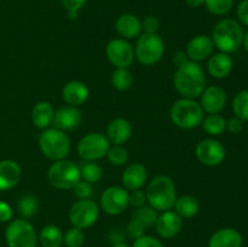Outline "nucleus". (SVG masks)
<instances>
[{
  "label": "nucleus",
  "mask_w": 248,
  "mask_h": 247,
  "mask_svg": "<svg viewBox=\"0 0 248 247\" xmlns=\"http://www.w3.org/2000/svg\"><path fill=\"white\" fill-rule=\"evenodd\" d=\"M173 85L177 92L184 98H196L201 96L206 89V75L198 62L189 61L182 67L177 68L173 77Z\"/></svg>",
  "instance_id": "nucleus-1"
},
{
  "label": "nucleus",
  "mask_w": 248,
  "mask_h": 247,
  "mask_svg": "<svg viewBox=\"0 0 248 247\" xmlns=\"http://www.w3.org/2000/svg\"><path fill=\"white\" fill-rule=\"evenodd\" d=\"M147 202L156 211L172 210L177 199L176 185L169 176H156L147 188Z\"/></svg>",
  "instance_id": "nucleus-2"
},
{
  "label": "nucleus",
  "mask_w": 248,
  "mask_h": 247,
  "mask_svg": "<svg viewBox=\"0 0 248 247\" xmlns=\"http://www.w3.org/2000/svg\"><path fill=\"white\" fill-rule=\"evenodd\" d=\"M212 41L217 48L224 53L239 50L244 41V31L237 21L224 18L218 22L212 31Z\"/></svg>",
  "instance_id": "nucleus-3"
},
{
  "label": "nucleus",
  "mask_w": 248,
  "mask_h": 247,
  "mask_svg": "<svg viewBox=\"0 0 248 247\" xmlns=\"http://www.w3.org/2000/svg\"><path fill=\"white\" fill-rule=\"evenodd\" d=\"M174 125L183 130H191L202 124L205 111L200 103L191 98H181L172 106L170 111Z\"/></svg>",
  "instance_id": "nucleus-4"
},
{
  "label": "nucleus",
  "mask_w": 248,
  "mask_h": 247,
  "mask_svg": "<svg viewBox=\"0 0 248 247\" xmlns=\"http://www.w3.org/2000/svg\"><path fill=\"white\" fill-rule=\"evenodd\" d=\"M39 147L44 156L52 161L65 159L70 152V139L68 135L57 128H45L39 137Z\"/></svg>",
  "instance_id": "nucleus-5"
},
{
  "label": "nucleus",
  "mask_w": 248,
  "mask_h": 247,
  "mask_svg": "<svg viewBox=\"0 0 248 247\" xmlns=\"http://www.w3.org/2000/svg\"><path fill=\"white\" fill-rule=\"evenodd\" d=\"M47 179L50 184L61 190H69L77 185L81 179L80 169L70 160H58L50 166L47 171Z\"/></svg>",
  "instance_id": "nucleus-6"
},
{
  "label": "nucleus",
  "mask_w": 248,
  "mask_h": 247,
  "mask_svg": "<svg viewBox=\"0 0 248 247\" xmlns=\"http://www.w3.org/2000/svg\"><path fill=\"white\" fill-rule=\"evenodd\" d=\"M165 53V43L157 33H143L135 47V57L143 65H154Z\"/></svg>",
  "instance_id": "nucleus-7"
},
{
  "label": "nucleus",
  "mask_w": 248,
  "mask_h": 247,
  "mask_svg": "<svg viewBox=\"0 0 248 247\" xmlns=\"http://www.w3.org/2000/svg\"><path fill=\"white\" fill-rule=\"evenodd\" d=\"M5 240L9 247H35L38 236L28 219L18 218L10 220L5 230Z\"/></svg>",
  "instance_id": "nucleus-8"
},
{
  "label": "nucleus",
  "mask_w": 248,
  "mask_h": 247,
  "mask_svg": "<svg viewBox=\"0 0 248 247\" xmlns=\"http://www.w3.org/2000/svg\"><path fill=\"white\" fill-rule=\"evenodd\" d=\"M110 142L101 132H90L78 143V153L86 161H96L107 156Z\"/></svg>",
  "instance_id": "nucleus-9"
},
{
  "label": "nucleus",
  "mask_w": 248,
  "mask_h": 247,
  "mask_svg": "<svg viewBox=\"0 0 248 247\" xmlns=\"http://www.w3.org/2000/svg\"><path fill=\"white\" fill-rule=\"evenodd\" d=\"M69 220L73 227L79 229H87L97 222L99 216V208L91 199L79 200L72 205L69 210Z\"/></svg>",
  "instance_id": "nucleus-10"
},
{
  "label": "nucleus",
  "mask_w": 248,
  "mask_h": 247,
  "mask_svg": "<svg viewBox=\"0 0 248 247\" xmlns=\"http://www.w3.org/2000/svg\"><path fill=\"white\" fill-rule=\"evenodd\" d=\"M128 206V191L119 185L107 188L101 195V207L107 215H121Z\"/></svg>",
  "instance_id": "nucleus-11"
},
{
  "label": "nucleus",
  "mask_w": 248,
  "mask_h": 247,
  "mask_svg": "<svg viewBox=\"0 0 248 247\" xmlns=\"http://www.w3.org/2000/svg\"><path fill=\"white\" fill-rule=\"evenodd\" d=\"M109 62L116 68H128L135 60V50L125 39H113L106 47Z\"/></svg>",
  "instance_id": "nucleus-12"
},
{
  "label": "nucleus",
  "mask_w": 248,
  "mask_h": 247,
  "mask_svg": "<svg viewBox=\"0 0 248 247\" xmlns=\"http://www.w3.org/2000/svg\"><path fill=\"white\" fill-rule=\"evenodd\" d=\"M196 157L205 166H218L225 157V149L222 143L216 139H203L196 145Z\"/></svg>",
  "instance_id": "nucleus-13"
},
{
  "label": "nucleus",
  "mask_w": 248,
  "mask_h": 247,
  "mask_svg": "<svg viewBox=\"0 0 248 247\" xmlns=\"http://www.w3.org/2000/svg\"><path fill=\"white\" fill-rule=\"evenodd\" d=\"M82 121L81 111L78 109V107H62L55 111L53 116V127L57 130L67 132V131H73L79 127Z\"/></svg>",
  "instance_id": "nucleus-14"
},
{
  "label": "nucleus",
  "mask_w": 248,
  "mask_h": 247,
  "mask_svg": "<svg viewBox=\"0 0 248 247\" xmlns=\"http://www.w3.org/2000/svg\"><path fill=\"white\" fill-rule=\"evenodd\" d=\"M213 48H215V44H213L212 38L205 35V34H201V35H196L191 40H189L186 53L189 60L199 63L210 58L213 52Z\"/></svg>",
  "instance_id": "nucleus-15"
},
{
  "label": "nucleus",
  "mask_w": 248,
  "mask_h": 247,
  "mask_svg": "<svg viewBox=\"0 0 248 247\" xmlns=\"http://www.w3.org/2000/svg\"><path fill=\"white\" fill-rule=\"evenodd\" d=\"M182 227H183L182 217L171 210L164 211L161 215H159L155 223L157 234L164 239H172L177 236L181 232Z\"/></svg>",
  "instance_id": "nucleus-16"
},
{
  "label": "nucleus",
  "mask_w": 248,
  "mask_h": 247,
  "mask_svg": "<svg viewBox=\"0 0 248 247\" xmlns=\"http://www.w3.org/2000/svg\"><path fill=\"white\" fill-rule=\"evenodd\" d=\"M201 107L208 114H218L227 104V93L219 86H208L201 93Z\"/></svg>",
  "instance_id": "nucleus-17"
},
{
  "label": "nucleus",
  "mask_w": 248,
  "mask_h": 247,
  "mask_svg": "<svg viewBox=\"0 0 248 247\" xmlns=\"http://www.w3.org/2000/svg\"><path fill=\"white\" fill-rule=\"evenodd\" d=\"M22 171L19 165L14 160L0 161V191L14 189L19 183Z\"/></svg>",
  "instance_id": "nucleus-18"
},
{
  "label": "nucleus",
  "mask_w": 248,
  "mask_h": 247,
  "mask_svg": "<svg viewBox=\"0 0 248 247\" xmlns=\"http://www.w3.org/2000/svg\"><path fill=\"white\" fill-rule=\"evenodd\" d=\"M132 135V126L127 119L115 118L107 127V138L114 145H123Z\"/></svg>",
  "instance_id": "nucleus-19"
},
{
  "label": "nucleus",
  "mask_w": 248,
  "mask_h": 247,
  "mask_svg": "<svg viewBox=\"0 0 248 247\" xmlns=\"http://www.w3.org/2000/svg\"><path fill=\"white\" fill-rule=\"evenodd\" d=\"M148 179V172L145 166L140 162L128 165L123 173V184L126 190H137L145 184Z\"/></svg>",
  "instance_id": "nucleus-20"
},
{
  "label": "nucleus",
  "mask_w": 248,
  "mask_h": 247,
  "mask_svg": "<svg viewBox=\"0 0 248 247\" xmlns=\"http://www.w3.org/2000/svg\"><path fill=\"white\" fill-rule=\"evenodd\" d=\"M62 96L68 106L79 107L84 104L89 98V89L82 81L73 80L64 85Z\"/></svg>",
  "instance_id": "nucleus-21"
},
{
  "label": "nucleus",
  "mask_w": 248,
  "mask_h": 247,
  "mask_svg": "<svg viewBox=\"0 0 248 247\" xmlns=\"http://www.w3.org/2000/svg\"><path fill=\"white\" fill-rule=\"evenodd\" d=\"M242 235L232 228L217 230L208 241V247H242Z\"/></svg>",
  "instance_id": "nucleus-22"
},
{
  "label": "nucleus",
  "mask_w": 248,
  "mask_h": 247,
  "mask_svg": "<svg viewBox=\"0 0 248 247\" xmlns=\"http://www.w3.org/2000/svg\"><path fill=\"white\" fill-rule=\"evenodd\" d=\"M115 28L124 39H133L142 33V22L135 15L124 14L116 19Z\"/></svg>",
  "instance_id": "nucleus-23"
},
{
  "label": "nucleus",
  "mask_w": 248,
  "mask_h": 247,
  "mask_svg": "<svg viewBox=\"0 0 248 247\" xmlns=\"http://www.w3.org/2000/svg\"><path fill=\"white\" fill-rule=\"evenodd\" d=\"M207 70L211 77L216 79H224L232 70V57L224 52L211 56L207 63Z\"/></svg>",
  "instance_id": "nucleus-24"
},
{
  "label": "nucleus",
  "mask_w": 248,
  "mask_h": 247,
  "mask_svg": "<svg viewBox=\"0 0 248 247\" xmlns=\"http://www.w3.org/2000/svg\"><path fill=\"white\" fill-rule=\"evenodd\" d=\"M53 116H55V109L51 103L45 101L38 102L31 110V121L34 126L41 130H45L52 124Z\"/></svg>",
  "instance_id": "nucleus-25"
},
{
  "label": "nucleus",
  "mask_w": 248,
  "mask_h": 247,
  "mask_svg": "<svg viewBox=\"0 0 248 247\" xmlns=\"http://www.w3.org/2000/svg\"><path fill=\"white\" fill-rule=\"evenodd\" d=\"M173 207L174 212L181 216L182 218H193L199 213L200 203L194 196L183 195L176 199Z\"/></svg>",
  "instance_id": "nucleus-26"
},
{
  "label": "nucleus",
  "mask_w": 248,
  "mask_h": 247,
  "mask_svg": "<svg viewBox=\"0 0 248 247\" xmlns=\"http://www.w3.org/2000/svg\"><path fill=\"white\" fill-rule=\"evenodd\" d=\"M39 240L43 247H61L63 244V232L56 225H46L41 229Z\"/></svg>",
  "instance_id": "nucleus-27"
},
{
  "label": "nucleus",
  "mask_w": 248,
  "mask_h": 247,
  "mask_svg": "<svg viewBox=\"0 0 248 247\" xmlns=\"http://www.w3.org/2000/svg\"><path fill=\"white\" fill-rule=\"evenodd\" d=\"M157 217H159V213L155 208H153L152 206H142V207H138L133 211L131 218L135 220H137L138 223L143 225L145 229L148 228L154 227L155 223H156Z\"/></svg>",
  "instance_id": "nucleus-28"
},
{
  "label": "nucleus",
  "mask_w": 248,
  "mask_h": 247,
  "mask_svg": "<svg viewBox=\"0 0 248 247\" xmlns=\"http://www.w3.org/2000/svg\"><path fill=\"white\" fill-rule=\"evenodd\" d=\"M17 208H18L19 215L24 219L33 218L39 212L38 198L35 195H33V194H26V195H23L18 200Z\"/></svg>",
  "instance_id": "nucleus-29"
},
{
  "label": "nucleus",
  "mask_w": 248,
  "mask_h": 247,
  "mask_svg": "<svg viewBox=\"0 0 248 247\" xmlns=\"http://www.w3.org/2000/svg\"><path fill=\"white\" fill-rule=\"evenodd\" d=\"M202 127L208 135L219 136L227 130V120L219 114H210L207 118H203Z\"/></svg>",
  "instance_id": "nucleus-30"
},
{
  "label": "nucleus",
  "mask_w": 248,
  "mask_h": 247,
  "mask_svg": "<svg viewBox=\"0 0 248 247\" xmlns=\"http://www.w3.org/2000/svg\"><path fill=\"white\" fill-rule=\"evenodd\" d=\"M111 84L118 91H126L133 84V75L128 68H116L111 74Z\"/></svg>",
  "instance_id": "nucleus-31"
},
{
  "label": "nucleus",
  "mask_w": 248,
  "mask_h": 247,
  "mask_svg": "<svg viewBox=\"0 0 248 247\" xmlns=\"http://www.w3.org/2000/svg\"><path fill=\"white\" fill-rule=\"evenodd\" d=\"M232 110L236 118L248 121V90H242L232 99Z\"/></svg>",
  "instance_id": "nucleus-32"
},
{
  "label": "nucleus",
  "mask_w": 248,
  "mask_h": 247,
  "mask_svg": "<svg viewBox=\"0 0 248 247\" xmlns=\"http://www.w3.org/2000/svg\"><path fill=\"white\" fill-rule=\"evenodd\" d=\"M80 176L87 183L94 184L101 181L102 169L94 161H87L80 167Z\"/></svg>",
  "instance_id": "nucleus-33"
},
{
  "label": "nucleus",
  "mask_w": 248,
  "mask_h": 247,
  "mask_svg": "<svg viewBox=\"0 0 248 247\" xmlns=\"http://www.w3.org/2000/svg\"><path fill=\"white\" fill-rule=\"evenodd\" d=\"M107 157L114 166H123L128 161V152L123 145H113L109 148Z\"/></svg>",
  "instance_id": "nucleus-34"
},
{
  "label": "nucleus",
  "mask_w": 248,
  "mask_h": 247,
  "mask_svg": "<svg viewBox=\"0 0 248 247\" xmlns=\"http://www.w3.org/2000/svg\"><path fill=\"white\" fill-rule=\"evenodd\" d=\"M205 5L211 14L223 16L232 9L234 0H205Z\"/></svg>",
  "instance_id": "nucleus-35"
},
{
  "label": "nucleus",
  "mask_w": 248,
  "mask_h": 247,
  "mask_svg": "<svg viewBox=\"0 0 248 247\" xmlns=\"http://www.w3.org/2000/svg\"><path fill=\"white\" fill-rule=\"evenodd\" d=\"M63 242L67 247H81L85 242L84 232L79 228H70L63 234Z\"/></svg>",
  "instance_id": "nucleus-36"
},
{
  "label": "nucleus",
  "mask_w": 248,
  "mask_h": 247,
  "mask_svg": "<svg viewBox=\"0 0 248 247\" xmlns=\"http://www.w3.org/2000/svg\"><path fill=\"white\" fill-rule=\"evenodd\" d=\"M74 190L75 196H77L79 200H86L90 199V196L92 195V185L87 182H85L84 179H80L77 183V185L73 188Z\"/></svg>",
  "instance_id": "nucleus-37"
},
{
  "label": "nucleus",
  "mask_w": 248,
  "mask_h": 247,
  "mask_svg": "<svg viewBox=\"0 0 248 247\" xmlns=\"http://www.w3.org/2000/svg\"><path fill=\"white\" fill-rule=\"evenodd\" d=\"M132 247H164L162 242L159 239L149 235H143L135 240Z\"/></svg>",
  "instance_id": "nucleus-38"
},
{
  "label": "nucleus",
  "mask_w": 248,
  "mask_h": 247,
  "mask_svg": "<svg viewBox=\"0 0 248 247\" xmlns=\"http://www.w3.org/2000/svg\"><path fill=\"white\" fill-rule=\"evenodd\" d=\"M147 202V196L143 193L140 189L137 190H131V193H128V205L133 206L135 208L142 207Z\"/></svg>",
  "instance_id": "nucleus-39"
},
{
  "label": "nucleus",
  "mask_w": 248,
  "mask_h": 247,
  "mask_svg": "<svg viewBox=\"0 0 248 247\" xmlns=\"http://www.w3.org/2000/svg\"><path fill=\"white\" fill-rule=\"evenodd\" d=\"M160 27V21L157 17L155 16H147L142 22V31L147 34H155L157 33Z\"/></svg>",
  "instance_id": "nucleus-40"
},
{
  "label": "nucleus",
  "mask_w": 248,
  "mask_h": 247,
  "mask_svg": "<svg viewBox=\"0 0 248 247\" xmlns=\"http://www.w3.org/2000/svg\"><path fill=\"white\" fill-rule=\"evenodd\" d=\"M126 232H127L128 236L136 240V239H138V237H140L144 235L145 228L143 227L140 223H138L137 220H135L131 218L130 222H128V224H127V228H126Z\"/></svg>",
  "instance_id": "nucleus-41"
},
{
  "label": "nucleus",
  "mask_w": 248,
  "mask_h": 247,
  "mask_svg": "<svg viewBox=\"0 0 248 247\" xmlns=\"http://www.w3.org/2000/svg\"><path fill=\"white\" fill-rule=\"evenodd\" d=\"M63 7L68 12H79L80 9L85 5L86 0H61Z\"/></svg>",
  "instance_id": "nucleus-42"
},
{
  "label": "nucleus",
  "mask_w": 248,
  "mask_h": 247,
  "mask_svg": "<svg viewBox=\"0 0 248 247\" xmlns=\"http://www.w3.org/2000/svg\"><path fill=\"white\" fill-rule=\"evenodd\" d=\"M12 216H14V212H12L11 206L4 201H0V222H10L12 219Z\"/></svg>",
  "instance_id": "nucleus-43"
},
{
  "label": "nucleus",
  "mask_w": 248,
  "mask_h": 247,
  "mask_svg": "<svg viewBox=\"0 0 248 247\" xmlns=\"http://www.w3.org/2000/svg\"><path fill=\"white\" fill-rule=\"evenodd\" d=\"M227 130L229 132L234 133V135H237V133L241 132L244 130V121L239 118H232L230 119L229 121H227Z\"/></svg>",
  "instance_id": "nucleus-44"
},
{
  "label": "nucleus",
  "mask_w": 248,
  "mask_h": 247,
  "mask_svg": "<svg viewBox=\"0 0 248 247\" xmlns=\"http://www.w3.org/2000/svg\"><path fill=\"white\" fill-rule=\"evenodd\" d=\"M237 17L242 24L248 27V0H242L237 5Z\"/></svg>",
  "instance_id": "nucleus-45"
},
{
  "label": "nucleus",
  "mask_w": 248,
  "mask_h": 247,
  "mask_svg": "<svg viewBox=\"0 0 248 247\" xmlns=\"http://www.w3.org/2000/svg\"><path fill=\"white\" fill-rule=\"evenodd\" d=\"M189 58L188 56H186V53L184 52V51H176V52L173 53V57H172V62L174 63V65H176L177 68L182 67V65H184L186 63L189 62Z\"/></svg>",
  "instance_id": "nucleus-46"
},
{
  "label": "nucleus",
  "mask_w": 248,
  "mask_h": 247,
  "mask_svg": "<svg viewBox=\"0 0 248 247\" xmlns=\"http://www.w3.org/2000/svg\"><path fill=\"white\" fill-rule=\"evenodd\" d=\"M124 240H125V235H124L123 232H119L118 229L111 230V232H110V241L113 242V245L124 242Z\"/></svg>",
  "instance_id": "nucleus-47"
},
{
  "label": "nucleus",
  "mask_w": 248,
  "mask_h": 247,
  "mask_svg": "<svg viewBox=\"0 0 248 247\" xmlns=\"http://www.w3.org/2000/svg\"><path fill=\"white\" fill-rule=\"evenodd\" d=\"M186 2L191 7H200L205 5V0H186Z\"/></svg>",
  "instance_id": "nucleus-48"
},
{
  "label": "nucleus",
  "mask_w": 248,
  "mask_h": 247,
  "mask_svg": "<svg viewBox=\"0 0 248 247\" xmlns=\"http://www.w3.org/2000/svg\"><path fill=\"white\" fill-rule=\"evenodd\" d=\"M242 44L245 45V48H246V51L248 53V31L244 35V41H242Z\"/></svg>",
  "instance_id": "nucleus-49"
},
{
  "label": "nucleus",
  "mask_w": 248,
  "mask_h": 247,
  "mask_svg": "<svg viewBox=\"0 0 248 247\" xmlns=\"http://www.w3.org/2000/svg\"><path fill=\"white\" fill-rule=\"evenodd\" d=\"M68 16L70 19H77L79 16V12H68Z\"/></svg>",
  "instance_id": "nucleus-50"
},
{
  "label": "nucleus",
  "mask_w": 248,
  "mask_h": 247,
  "mask_svg": "<svg viewBox=\"0 0 248 247\" xmlns=\"http://www.w3.org/2000/svg\"><path fill=\"white\" fill-rule=\"evenodd\" d=\"M111 247H130V246H127V245L124 244V242H120V244H114Z\"/></svg>",
  "instance_id": "nucleus-51"
}]
</instances>
